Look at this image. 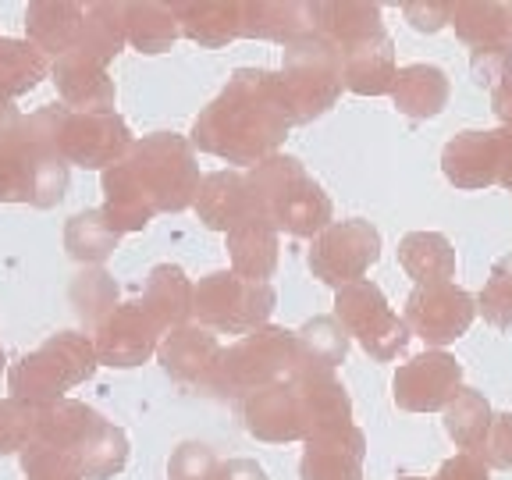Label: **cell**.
Instances as JSON below:
<instances>
[{
    "label": "cell",
    "mask_w": 512,
    "mask_h": 480,
    "mask_svg": "<svg viewBox=\"0 0 512 480\" xmlns=\"http://www.w3.org/2000/svg\"><path fill=\"white\" fill-rule=\"evenodd\" d=\"M335 317H338V324L349 331V338H356V342L363 345V352L374 356L377 363L395 360L409 345V338H413L406 328V320L388 306L381 285L370 278L338 288Z\"/></svg>",
    "instance_id": "obj_10"
},
{
    "label": "cell",
    "mask_w": 512,
    "mask_h": 480,
    "mask_svg": "<svg viewBox=\"0 0 512 480\" xmlns=\"http://www.w3.org/2000/svg\"><path fill=\"white\" fill-rule=\"evenodd\" d=\"M281 82L296 111V125L328 114L338 104L345 89L342 79V50L320 32H310L303 40L288 43L281 61Z\"/></svg>",
    "instance_id": "obj_8"
},
{
    "label": "cell",
    "mask_w": 512,
    "mask_h": 480,
    "mask_svg": "<svg viewBox=\"0 0 512 480\" xmlns=\"http://www.w3.org/2000/svg\"><path fill=\"white\" fill-rule=\"evenodd\" d=\"M381 260V232L363 217L331 221L310 246V271L331 288L363 281V274Z\"/></svg>",
    "instance_id": "obj_11"
},
{
    "label": "cell",
    "mask_w": 512,
    "mask_h": 480,
    "mask_svg": "<svg viewBox=\"0 0 512 480\" xmlns=\"http://www.w3.org/2000/svg\"><path fill=\"white\" fill-rule=\"evenodd\" d=\"M491 111H495V118L502 121V128L512 132V75L502 82V86L491 89Z\"/></svg>",
    "instance_id": "obj_48"
},
{
    "label": "cell",
    "mask_w": 512,
    "mask_h": 480,
    "mask_svg": "<svg viewBox=\"0 0 512 480\" xmlns=\"http://www.w3.org/2000/svg\"><path fill=\"white\" fill-rule=\"evenodd\" d=\"M303 367L306 356L299 349L296 331L267 324V328L221 349L207 392L221 395V399H249L253 392H264L271 384L292 381Z\"/></svg>",
    "instance_id": "obj_4"
},
{
    "label": "cell",
    "mask_w": 512,
    "mask_h": 480,
    "mask_svg": "<svg viewBox=\"0 0 512 480\" xmlns=\"http://www.w3.org/2000/svg\"><path fill=\"white\" fill-rule=\"evenodd\" d=\"M125 463H128V438L111 420H100L93 427V434L86 438V445L75 452V466H79L82 480H111L125 470Z\"/></svg>",
    "instance_id": "obj_36"
},
{
    "label": "cell",
    "mask_w": 512,
    "mask_h": 480,
    "mask_svg": "<svg viewBox=\"0 0 512 480\" xmlns=\"http://www.w3.org/2000/svg\"><path fill=\"white\" fill-rule=\"evenodd\" d=\"M72 299H75V306H79V317L96 331L114 310H118V285L111 281V274L96 267V271H86L75 281Z\"/></svg>",
    "instance_id": "obj_39"
},
{
    "label": "cell",
    "mask_w": 512,
    "mask_h": 480,
    "mask_svg": "<svg viewBox=\"0 0 512 480\" xmlns=\"http://www.w3.org/2000/svg\"><path fill=\"white\" fill-rule=\"evenodd\" d=\"M509 8V47H512V4H505Z\"/></svg>",
    "instance_id": "obj_49"
},
{
    "label": "cell",
    "mask_w": 512,
    "mask_h": 480,
    "mask_svg": "<svg viewBox=\"0 0 512 480\" xmlns=\"http://www.w3.org/2000/svg\"><path fill=\"white\" fill-rule=\"evenodd\" d=\"M313 29V8L310 4H296V0H242V29L239 36L249 40H271V43H288L303 40Z\"/></svg>",
    "instance_id": "obj_24"
},
{
    "label": "cell",
    "mask_w": 512,
    "mask_h": 480,
    "mask_svg": "<svg viewBox=\"0 0 512 480\" xmlns=\"http://www.w3.org/2000/svg\"><path fill=\"white\" fill-rule=\"evenodd\" d=\"M96 345V360L107 363V367H143L153 352L160 349V335L164 331L150 320V313L136 303H121L111 317L93 331Z\"/></svg>",
    "instance_id": "obj_15"
},
{
    "label": "cell",
    "mask_w": 512,
    "mask_h": 480,
    "mask_svg": "<svg viewBox=\"0 0 512 480\" xmlns=\"http://www.w3.org/2000/svg\"><path fill=\"white\" fill-rule=\"evenodd\" d=\"M47 72V54H40L32 43L0 40V136H8L11 128L22 121L15 100L40 86L47 79Z\"/></svg>",
    "instance_id": "obj_22"
},
{
    "label": "cell",
    "mask_w": 512,
    "mask_h": 480,
    "mask_svg": "<svg viewBox=\"0 0 512 480\" xmlns=\"http://www.w3.org/2000/svg\"><path fill=\"white\" fill-rule=\"evenodd\" d=\"M399 64H395V43L392 36H384L367 47H356L349 54H342V79L345 89H352L356 96H384L392 93Z\"/></svg>",
    "instance_id": "obj_31"
},
{
    "label": "cell",
    "mask_w": 512,
    "mask_h": 480,
    "mask_svg": "<svg viewBox=\"0 0 512 480\" xmlns=\"http://www.w3.org/2000/svg\"><path fill=\"white\" fill-rule=\"evenodd\" d=\"M477 317V299L459 285H416L406 299V320L409 335H416L427 349H445L456 338L470 331Z\"/></svg>",
    "instance_id": "obj_13"
},
{
    "label": "cell",
    "mask_w": 512,
    "mask_h": 480,
    "mask_svg": "<svg viewBox=\"0 0 512 480\" xmlns=\"http://www.w3.org/2000/svg\"><path fill=\"white\" fill-rule=\"evenodd\" d=\"M448 96H452V82H448V75L441 72L438 64L416 61L399 68V75H395L392 100L399 107V114H406L413 121L438 118L448 107Z\"/></svg>",
    "instance_id": "obj_27"
},
{
    "label": "cell",
    "mask_w": 512,
    "mask_h": 480,
    "mask_svg": "<svg viewBox=\"0 0 512 480\" xmlns=\"http://www.w3.org/2000/svg\"><path fill=\"white\" fill-rule=\"evenodd\" d=\"M232 271L246 281H267L278 267V228L260 210H249L228 232Z\"/></svg>",
    "instance_id": "obj_23"
},
{
    "label": "cell",
    "mask_w": 512,
    "mask_h": 480,
    "mask_svg": "<svg viewBox=\"0 0 512 480\" xmlns=\"http://www.w3.org/2000/svg\"><path fill=\"white\" fill-rule=\"evenodd\" d=\"M463 392V363L445 349H427L395 370L392 395L406 413H445Z\"/></svg>",
    "instance_id": "obj_14"
},
{
    "label": "cell",
    "mask_w": 512,
    "mask_h": 480,
    "mask_svg": "<svg viewBox=\"0 0 512 480\" xmlns=\"http://www.w3.org/2000/svg\"><path fill=\"white\" fill-rule=\"evenodd\" d=\"M68 164L50 139L43 107L0 136V203H29L50 210L64 200Z\"/></svg>",
    "instance_id": "obj_2"
},
{
    "label": "cell",
    "mask_w": 512,
    "mask_h": 480,
    "mask_svg": "<svg viewBox=\"0 0 512 480\" xmlns=\"http://www.w3.org/2000/svg\"><path fill=\"white\" fill-rule=\"evenodd\" d=\"M491 424H495L491 402L484 399V392H477V388H463V392L445 406V434L456 441V448H463L470 456L480 452Z\"/></svg>",
    "instance_id": "obj_34"
},
{
    "label": "cell",
    "mask_w": 512,
    "mask_h": 480,
    "mask_svg": "<svg viewBox=\"0 0 512 480\" xmlns=\"http://www.w3.org/2000/svg\"><path fill=\"white\" fill-rule=\"evenodd\" d=\"M470 75L480 89H495L502 86L512 75V47L509 43H498V47H473L470 54Z\"/></svg>",
    "instance_id": "obj_43"
},
{
    "label": "cell",
    "mask_w": 512,
    "mask_h": 480,
    "mask_svg": "<svg viewBox=\"0 0 512 480\" xmlns=\"http://www.w3.org/2000/svg\"><path fill=\"white\" fill-rule=\"evenodd\" d=\"M182 36L200 47H228L242 29V0H175L171 4Z\"/></svg>",
    "instance_id": "obj_26"
},
{
    "label": "cell",
    "mask_w": 512,
    "mask_h": 480,
    "mask_svg": "<svg viewBox=\"0 0 512 480\" xmlns=\"http://www.w3.org/2000/svg\"><path fill=\"white\" fill-rule=\"evenodd\" d=\"M310 8H313V29H317L324 40L335 43L342 54L388 36L377 4H363V0H331V4H310Z\"/></svg>",
    "instance_id": "obj_21"
},
{
    "label": "cell",
    "mask_w": 512,
    "mask_h": 480,
    "mask_svg": "<svg viewBox=\"0 0 512 480\" xmlns=\"http://www.w3.org/2000/svg\"><path fill=\"white\" fill-rule=\"evenodd\" d=\"M121 232L107 221L104 210H82L64 224V249L79 264H104L118 249Z\"/></svg>",
    "instance_id": "obj_35"
},
{
    "label": "cell",
    "mask_w": 512,
    "mask_h": 480,
    "mask_svg": "<svg viewBox=\"0 0 512 480\" xmlns=\"http://www.w3.org/2000/svg\"><path fill=\"white\" fill-rule=\"evenodd\" d=\"M36 427V406H25L18 399H0V456L22 452L32 441Z\"/></svg>",
    "instance_id": "obj_42"
},
{
    "label": "cell",
    "mask_w": 512,
    "mask_h": 480,
    "mask_svg": "<svg viewBox=\"0 0 512 480\" xmlns=\"http://www.w3.org/2000/svg\"><path fill=\"white\" fill-rule=\"evenodd\" d=\"M50 75H54V86L68 111H82V114L114 111L118 89H114V79L107 75V68H96L93 61H86L79 54H64L54 57Z\"/></svg>",
    "instance_id": "obj_19"
},
{
    "label": "cell",
    "mask_w": 512,
    "mask_h": 480,
    "mask_svg": "<svg viewBox=\"0 0 512 480\" xmlns=\"http://www.w3.org/2000/svg\"><path fill=\"white\" fill-rule=\"evenodd\" d=\"M399 264L416 285H448L456 278V249L441 232H409L399 242Z\"/></svg>",
    "instance_id": "obj_32"
},
{
    "label": "cell",
    "mask_w": 512,
    "mask_h": 480,
    "mask_svg": "<svg viewBox=\"0 0 512 480\" xmlns=\"http://www.w3.org/2000/svg\"><path fill=\"white\" fill-rule=\"evenodd\" d=\"M502 189H509V192H512V175H509V178H505V185H502Z\"/></svg>",
    "instance_id": "obj_50"
},
{
    "label": "cell",
    "mask_w": 512,
    "mask_h": 480,
    "mask_svg": "<svg viewBox=\"0 0 512 480\" xmlns=\"http://www.w3.org/2000/svg\"><path fill=\"white\" fill-rule=\"evenodd\" d=\"M296 125L281 72L239 68L210 107L192 121V150L214 153L228 164L256 168L274 157Z\"/></svg>",
    "instance_id": "obj_1"
},
{
    "label": "cell",
    "mask_w": 512,
    "mask_h": 480,
    "mask_svg": "<svg viewBox=\"0 0 512 480\" xmlns=\"http://www.w3.org/2000/svg\"><path fill=\"white\" fill-rule=\"evenodd\" d=\"M125 29H128V43L139 54H164L182 36L175 8L171 4H157V0L125 4Z\"/></svg>",
    "instance_id": "obj_33"
},
{
    "label": "cell",
    "mask_w": 512,
    "mask_h": 480,
    "mask_svg": "<svg viewBox=\"0 0 512 480\" xmlns=\"http://www.w3.org/2000/svg\"><path fill=\"white\" fill-rule=\"evenodd\" d=\"M242 424L256 441H267V445H288V441L310 438V427H306L292 381L271 384L264 392H253L249 399H242Z\"/></svg>",
    "instance_id": "obj_16"
},
{
    "label": "cell",
    "mask_w": 512,
    "mask_h": 480,
    "mask_svg": "<svg viewBox=\"0 0 512 480\" xmlns=\"http://www.w3.org/2000/svg\"><path fill=\"white\" fill-rule=\"evenodd\" d=\"M157 360L171 381L189 384V388H207L217 360H221V342L214 331L200 328V324H185V328H175L160 338Z\"/></svg>",
    "instance_id": "obj_18"
},
{
    "label": "cell",
    "mask_w": 512,
    "mask_h": 480,
    "mask_svg": "<svg viewBox=\"0 0 512 480\" xmlns=\"http://www.w3.org/2000/svg\"><path fill=\"white\" fill-rule=\"evenodd\" d=\"M452 11H456V0H409V4H402V15L416 32L445 29L452 22Z\"/></svg>",
    "instance_id": "obj_45"
},
{
    "label": "cell",
    "mask_w": 512,
    "mask_h": 480,
    "mask_svg": "<svg viewBox=\"0 0 512 480\" xmlns=\"http://www.w3.org/2000/svg\"><path fill=\"white\" fill-rule=\"evenodd\" d=\"M441 171L456 189H488L505 185L512 175V132L509 128H470L448 139L441 150Z\"/></svg>",
    "instance_id": "obj_12"
},
{
    "label": "cell",
    "mask_w": 512,
    "mask_h": 480,
    "mask_svg": "<svg viewBox=\"0 0 512 480\" xmlns=\"http://www.w3.org/2000/svg\"><path fill=\"white\" fill-rule=\"evenodd\" d=\"M128 43L125 29V4H82V32L72 54L93 61L96 68H107L121 47Z\"/></svg>",
    "instance_id": "obj_30"
},
{
    "label": "cell",
    "mask_w": 512,
    "mask_h": 480,
    "mask_svg": "<svg viewBox=\"0 0 512 480\" xmlns=\"http://www.w3.org/2000/svg\"><path fill=\"white\" fill-rule=\"evenodd\" d=\"M452 29L470 47H498L509 43V8L495 0H463L452 11Z\"/></svg>",
    "instance_id": "obj_37"
},
{
    "label": "cell",
    "mask_w": 512,
    "mask_h": 480,
    "mask_svg": "<svg viewBox=\"0 0 512 480\" xmlns=\"http://www.w3.org/2000/svg\"><path fill=\"white\" fill-rule=\"evenodd\" d=\"M96 367L100 360L93 338L82 331H57L8 370V392L25 406H50L61 402L75 384H86Z\"/></svg>",
    "instance_id": "obj_5"
},
{
    "label": "cell",
    "mask_w": 512,
    "mask_h": 480,
    "mask_svg": "<svg viewBox=\"0 0 512 480\" xmlns=\"http://www.w3.org/2000/svg\"><path fill=\"white\" fill-rule=\"evenodd\" d=\"M292 388H296V399H299V406H303L310 434L352 424V399H349V392H345V384L335 377V370L306 363V367L292 377Z\"/></svg>",
    "instance_id": "obj_20"
},
{
    "label": "cell",
    "mask_w": 512,
    "mask_h": 480,
    "mask_svg": "<svg viewBox=\"0 0 512 480\" xmlns=\"http://www.w3.org/2000/svg\"><path fill=\"white\" fill-rule=\"evenodd\" d=\"M217 473H221V463L214 448L203 441H185L168 459V480H217Z\"/></svg>",
    "instance_id": "obj_41"
},
{
    "label": "cell",
    "mask_w": 512,
    "mask_h": 480,
    "mask_svg": "<svg viewBox=\"0 0 512 480\" xmlns=\"http://www.w3.org/2000/svg\"><path fill=\"white\" fill-rule=\"evenodd\" d=\"M217 480H271V477H267V470L256 459H228V463H221Z\"/></svg>",
    "instance_id": "obj_47"
},
{
    "label": "cell",
    "mask_w": 512,
    "mask_h": 480,
    "mask_svg": "<svg viewBox=\"0 0 512 480\" xmlns=\"http://www.w3.org/2000/svg\"><path fill=\"white\" fill-rule=\"evenodd\" d=\"M192 281L185 278L182 267L175 264H157L146 278V288H143V306L150 313V320L157 324L164 335L175 328H185L192 320Z\"/></svg>",
    "instance_id": "obj_28"
},
{
    "label": "cell",
    "mask_w": 512,
    "mask_h": 480,
    "mask_svg": "<svg viewBox=\"0 0 512 480\" xmlns=\"http://www.w3.org/2000/svg\"><path fill=\"white\" fill-rule=\"evenodd\" d=\"M367 459V434L356 424L331 427L306 438L299 477L303 480H363Z\"/></svg>",
    "instance_id": "obj_17"
},
{
    "label": "cell",
    "mask_w": 512,
    "mask_h": 480,
    "mask_svg": "<svg viewBox=\"0 0 512 480\" xmlns=\"http://www.w3.org/2000/svg\"><path fill=\"white\" fill-rule=\"evenodd\" d=\"M253 207L278 228L296 239H317L331 224V196L306 175L303 160L274 153L246 171Z\"/></svg>",
    "instance_id": "obj_3"
},
{
    "label": "cell",
    "mask_w": 512,
    "mask_h": 480,
    "mask_svg": "<svg viewBox=\"0 0 512 480\" xmlns=\"http://www.w3.org/2000/svg\"><path fill=\"white\" fill-rule=\"evenodd\" d=\"M278 292L271 281H246L235 271H214L200 278L192 288V317L200 320V328L221 331V335H253L267 328Z\"/></svg>",
    "instance_id": "obj_7"
},
{
    "label": "cell",
    "mask_w": 512,
    "mask_h": 480,
    "mask_svg": "<svg viewBox=\"0 0 512 480\" xmlns=\"http://www.w3.org/2000/svg\"><path fill=\"white\" fill-rule=\"evenodd\" d=\"M434 480H491V470L484 466L480 456H470V452H459V456L445 459L434 473Z\"/></svg>",
    "instance_id": "obj_46"
},
{
    "label": "cell",
    "mask_w": 512,
    "mask_h": 480,
    "mask_svg": "<svg viewBox=\"0 0 512 480\" xmlns=\"http://www.w3.org/2000/svg\"><path fill=\"white\" fill-rule=\"evenodd\" d=\"M488 470H512V413H498L477 452Z\"/></svg>",
    "instance_id": "obj_44"
},
{
    "label": "cell",
    "mask_w": 512,
    "mask_h": 480,
    "mask_svg": "<svg viewBox=\"0 0 512 480\" xmlns=\"http://www.w3.org/2000/svg\"><path fill=\"white\" fill-rule=\"evenodd\" d=\"M25 29H29V43L40 54H72L82 32V4H75V0H36L25 8Z\"/></svg>",
    "instance_id": "obj_29"
},
{
    "label": "cell",
    "mask_w": 512,
    "mask_h": 480,
    "mask_svg": "<svg viewBox=\"0 0 512 480\" xmlns=\"http://www.w3.org/2000/svg\"><path fill=\"white\" fill-rule=\"evenodd\" d=\"M299 349H303L306 363L313 367L335 370L349 356V331L338 324V317H313L296 331Z\"/></svg>",
    "instance_id": "obj_38"
},
{
    "label": "cell",
    "mask_w": 512,
    "mask_h": 480,
    "mask_svg": "<svg viewBox=\"0 0 512 480\" xmlns=\"http://www.w3.org/2000/svg\"><path fill=\"white\" fill-rule=\"evenodd\" d=\"M477 313H484L488 324L509 331L512 328V253L502 256L495 267H491L488 285L480 288L477 296Z\"/></svg>",
    "instance_id": "obj_40"
},
{
    "label": "cell",
    "mask_w": 512,
    "mask_h": 480,
    "mask_svg": "<svg viewBox=\"0 0 512 480\" xmlns=\"http://www.w3.org/2000/svg\"><path fill=\"white\" fill-rule=\"evenodd\" d=\"M125 164L136 175V182L143 185L157 214H182L196 203L203 175L200 164H196V150L185 136L153 132V136L136 139Z\"/></svg>",
    "instance_id": "obj_6"
},
{
    "label": "cell",
    "mask_w": 512,
    "mask_h": 480,
    "mask_svg": "<svg viewBox=\"0 0 512 480\" xmlns=\"http://www.w3.org/2000/svg\"><path fill=\"white\" fill-rule=\"evenodd\" d=\"M192 207H196V214H200V221L207 224L210 232L228 235L253 210L246 171H210V175H203Z\"/></svg>",
    "instance_id": "obj_25"
},
{
    "label": "cell",
    "mask_w": 512,
    "mask_h": 480,
    "mask_svg": "<svg viewBox=\"0 0 512 480\" xmlns=\"http://www.w3.org/2000/svg\"><path fill=\"white\" fill-rule=\"evenodd\" d=\"M47 128L50 139H54L57 153L64 157V164L72 168L96 171V168H114L128 157V150L136 146L132 132H128L125 118L118 111L107 114H82V111H68L64 104H47Z\"/></svg>",
    "instance_id": "obj_9"
},
{
    "label": "cell",
    "mask_w": 512,
    "mask_h": 480,
    "mask_svg": "<svg viewBox=\"0 0 512 480\" xmlns=\"http://www.w3.org/2000/svg\"><path fill=\"white\" fill-rule=\"evenodd\" d=\"M0 370H4V349H0Z\"/></svg>",
    "instance_id": "obj_51"
}]
</instances>
